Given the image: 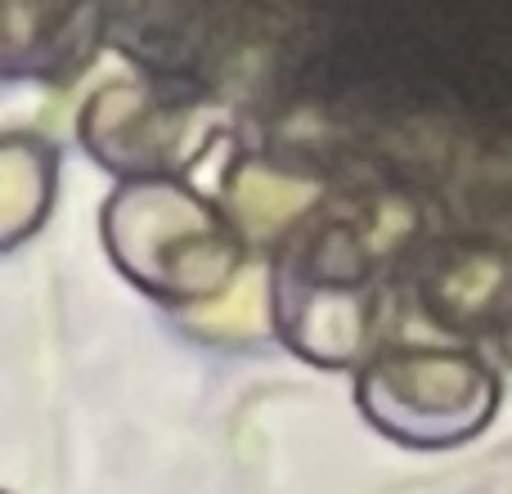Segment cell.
I'll return each mask as SVG.
<instances>
[{
    "label": "cell",
    "mask_w": 512,
    "mask_h": 494,
    "mask_svg": "<svg viewBox=\"0 0 512 494\" xmlns=\"http://www.w3.org/2000/svg\"><path fill=\"white\" fill-rule=\"evenodd\" d=\"M104 243L126 279L171 306L216 297L243 261L225 212L171 176L126 180L104 207Z\"/></svg>",
    "instance_id": "obj_1"
},
{
    "label": "cell",
    "mask_w": 512,
    "mask_h": 494,
    "mask_svg": "<svg viewBox=\"0 0 512 494\" xmlns=\"http://www.w3.org/2000/svg\"><path fill=\"white\" fill-rule=\"evenodd\" d=\"M364 418L409 450H450L490 423L499 405L495 373L463 351H382L355 387Z\"/></svg>",
    "instance_id": "obj_2"
},
{
    "label": "cell",
    "mask_w": 512,
    "mask_h": 494,
    "mask_svg": "<svg viewBox=\"0 0 512 494\" xmlns=\"http://www.w3.org/2000/svg\"><path fill=\"white\" fill-rule=\"evenodd\" d=\"M274 319L283 342L315 364H351L369 337V297L360 256L324 234H297L274 265Z\"/></svg>",
    "instance_id": "obj_3"
},
{
    "label": "cell",
    "mask_w": 512,
    "mask_h": 494,
    "mask_svg": "<svg viewBox=\"0 0 512 494\" xmlns=\"http://www.w3.org/2000/svg\"><path fill=\"white\" fill-rule=\"evenodd\" d=\"M54 189V158L41 140H9L0 149V221L5 243H18L32 225H41Z\"/></svg>",
    "instance_id": "obj_4"
}]
</instances>
